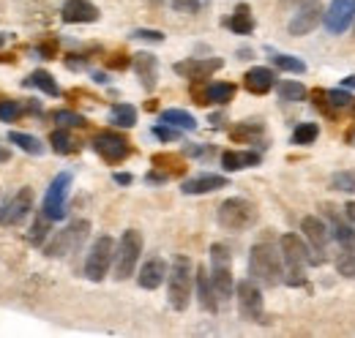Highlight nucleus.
Returning <instances> with one entry per match:
<instances>
[{
  "label": "nucleus",
  "mask_w": 355,
  "mask_h": 338,
  "mask_svg": "<svg viewBox=\"0 0 355 338\" xmlns=\"http://www.w3.org/2000/svg\"><path fill=\"white\" fill-rule=\"evenodd\" d=\"M282 249L276 251V246L270 243H257L249 254V273L260 287H276L279 281H284V265H282Z\"/></svg>",
  "instance_id": "nucleus-1"
},
{
  "label": "nucleus",
  "mask_w": 355,
  "mask_h": 338,
  "mask_svg": "<svg viewBox=\"0 0 355 338\" xmlns=\"http://www.w3.org/2000/svg\"><path fill=\"white\" fill-rule=\"evenodd\" d=\"M279 249H282V256H284V262H287V284L290 287H304L306 284V265H317V256H311L309 246L298 238V235H293V232H287V235H282V240H279Z\"/></svg>",
  "instance_id": "nucleus-2"
},
{
  "label": "nucleus",
  "mask_w": 355,
  "mask_h": 338,
  "mask_svg": "<svg viewBox=\"0 0 355 338\" xmlns=\"http://www.w3.org/2000/svg\"><path fill=\"white\" fill-rule=\"evenodd\" d=\"M194 278L191 276V259L189 256H175L170 276H167V292H170V305L175 311H186L189 300H191V290H194Z\"/></svg>",
  "instance_id": "nucleus-3"
},
{
  "label": "nucleus",
  "mask_w": 355,
  "mask_h": 338,
  "mask_svg": "<svg viewBox=\"0 0 355 338\" xmlns=\"http://www.w3.org/2000/svg\"><path fill=\"white\" fill-rule=\"evenodd\" d=\"M139 254H142V235L137 229H126L115 246V278L118 281H126L134 276V267L139 262Z\"/></svg>",
  "instance_id": "nucleus-4"
},
{
  "label": "nucleus",
  "mask_w": 355,
  "mask_h": 338,
  "mask_svg": "<svg viewBox=\"0 0 355 338\" xmlns=\"http://www.w3.org/2000/svg\"><path fill=\"white\" fill-rule=\"evenodd\" d=\"M257 221V208L249 199L232 197L219 205V224L230 232H243Z\"/></svg>",
  "instance_id": "nucleus-5"
},
{
  "label": "nucleus",
  "mask_w": 355,
  "mask_h": 338,
  "mask_svg": "<svg viewBox=\"0 0 355 338\" xmlns=\"http://www.w3.org/2000/svg\"><path fill=\"white\" fill-rule=\"evenodd\" d=\"M115 262V240L110 235H101L88 251L85 259V276L90 281H101L110 273V265Z\"/></svg>",
  "instance_id": "nucleus-6"
},
{
  "label": "nucleus",
  "mask_w": 355,
  "mask_h": 338,
  "mask_svg": "<svg viewBox=\"0 0 355 338\" xmlns=\"http://www.w3.org/2000/svg\"><path fill=\"white\" fill-rule=\"evenodd\" d=\"M211 281L219 297H232L235 281H232V270H230V251L224 246H211Z\"/></svg>",
  "instance_id": "nucleus-7"
},
{
  "label": "nucleus",
  "mask_w": 355,
  "mask_h": 338,
  "mask_svg": "<svg viewBox=\"0 0 355 338\" xmlns=\"http://www.w3.org/2000/svg\"><path fill=\"white\" fill-rule=\"evenodd\" d=\"M69 188H71V175L69 172H60L49 188H46V197H44V205L42 211L49 221H60L66 215V199H69Z\"/></svg>",
  "instance_id": "nucleus-8"
},
{
  "label": "nucleus",
  "mask_w": 355,
  "mask_h": 338,
  "mask_svg": "<svg viewBox=\"0 0 355 338\" xmlns=\"http://www.w3.org/2000/svg\"><path fill=\"white\" fill-rule=\"evenodd\" d=\"M235 295H238V311L243 319L249 322H260L263 319V292L257 287L254 278H243L235 284Z\"/></svg>",
  "instance_id": "nucleus-9"
},
{
  "label": "nucleus",
  "mask_w": 355,
  "mask_h": 338,
  "mask_svg": "<svg viewBox=\"0 0 355 338\" xmlns=\"http://www.w3.org/2000/svg\"><path fill=\"white\" fill-rule=\"evenodd\" d=\"M322 17H325V8H322L320 0H301L298 11L293 14V19L287 25V30H290V36H306L320 25Z\"/></svg>",
  "instance_id": "nucleus-10"
},
{
  "label": "nucleus",
  "mask_w": 355,
  "mask_h": 338,
  "mask_svg": "<svg viewBox=\"0 0 355 338\" xmlns=\"http://www.w3.org/2000/svg\"><path fill=\"white\" fill-rule=\"evenodd\" d=\"M322 22H325L328 33H334V36L345 33L355 22V0H334V3L325 8Z\"/></svg>",
  "instance_id": "nucleus-11"
},
{
  "label": "nucleus",
  "mask_w": 355,
  "mask_h": 338,
  "mask_svg": "<svg viewBox=\"0 0 355 338\" xmlns=\"http://www.w3.org/2000/svg\"><path fill=\"white\" fill-rule=\"evenodd\" d=\"M93 150H96L104 161L115 164V161H123V159L129 156V142H126L123 136H118V134H98V136L93 139Z\"/></svg>",
  "instance_id": "nucleus-12"
},
{
  "label": "nucleus",
  "mask_w": 355,
  "mask_h": 338,
  "mask_svg": "<svg viewBox=\"0 0 355 338\" xmlns=\"http://www.w3.org/2000/svg\"><path fill=\"white\" fill-rule=\"evenodd\" d=\"M60 17L69 25H90L98 19V8L90 0H66L60 8Z\"/></svg>",
  "instance_id": "nucleus-13"
},
{
  "label": "nucleus",
  "mask_w": 355,
  "mask_h": 338,
  "mask_svg": "<svg viewBox=\"0 0 355 338\" xmlns=\"http://www.w3.org/2000/svg\"><path fill=\"white\" fill-rule=\"evenodd\" d=\"M167 276H170L167 262H164L162 256H150V259L139 267L137 281H139V287H142V290H159V287L164 284V278H167Z\"/></svg>",
  "instance_id": "nucleus-14"
},
{
  "label": "nucleus",
  "mask_w": 355,
  "mask_h": 338,
  "mask_svg": "<svg viewBox=\"0 0 355 338\" xmlns=\"http://www.w3.org/2000/svg\"><path fill=\"white\" fill-rule=\"evenodd\" d=\"M301 229H304V235H306V240L311 243V249L317 251V259L322 262L325 256V246H328V226H325V221L320 218V215H306L304 221H301Z\"/></svg>",
  "instance_id": "nucleus-15"
},
{
  "label": "nucleus",
  "mask_w": 355,
  "mask_h": 338,
  "mask_svg": "<svg viewBox=\"0 0 355 338\" xmlns=\"http://www.w3.org/2000/svg\"><path fill=\"white\" fill-rule=\"evenodd\" d=\"M85 235H88V221H80V224H74V226L63 229V232H60V235L46 246V256H63L71 246H77Z\"/></svg>",
  "instance_id": "nucleus-16"
},
{
  "label": "nucleus",
  "mask_w": 355,
  "mask_h": 338,
  "mask_svg": "<svg viewBox=\"0 0 355 338\" xmlns=\"http://www.w3.org/2000/svg\"><path fill=\"white\" fill-rule=\"evenodd\" d=\"M222 69V60L214 57V60H183V63H175V71L186 80H205L211 77L214 71Z\"/></svg>",
  "instance_id": "nucleus-17"
},
{
  "label": "nucleus",
  "mask_w": 355,
  "mask_h": 338,
  "mask_svg": "<svg viewBox=\"0 0 355 338\" xmlns=\"http://www.w3.org/2000/svg\"><path fill=\"white\" fill-rule=\"evenodd\" d=\"M33 208V191L31 188H19V194L8 202V208L3 213V224H19Z\"/></svg>",
  "instance_id": "nucleus-18"
},
{
  "label": "nucleus",
  "mask_w": 355,
  "mask_h": 338,
  "mask_svg": "<svg viewBox=\"0 0 355 338\" xmlns=\"http://www.w3.org/2000/svg\"><path fill=\"white\" fill-rule=\"evenodd\" d=\"M227 186V177L222 175H200V177H191L183 183V194H211V191H219Z\"/></svg>",
  "instance_id": "nucleus-19"
},
{
  "label": "nucleus",
  "mask_w": 355,
  "mask_h": 338,
  "mask_svg": "<svg viewBox=\"0 0 355 338\" xmlns=\"http://www.w3.org/2000/svg\"><path fill=\"white\" fill-rule=\"evenodd\" d=\"M197 297H200V305L205 308V311H216L219 308V303H216V290H214V281H211V273L205 270V267H197Z\"/></svg>",
  "instance_id": "nucleus-20"
},
{
  "label": "nucleus",
  "mask_w": 355,
  "mask_h": 338,
  "mask_svg": "<svg viewBox=\"0 0 355 338\" xmlns=\"http://www.w3.org/2000/svg\"><path fill=\"white\" fill-rule=\"evenodd\" d=\"M156 69H159V63H156L153 55L139 52L134 57V71H137V77H139V82H142L145 90H153L156 87Z\"/></svg>",
  "instance_id": "nucleus-21"
},
{
  "label": "nucleus",
  "mask_w": 355,
  "mask_h": 338,
  "mask_svg": "<svg viewBox=\"0 0 355 338\" xmlns=\"http://www.w3.org/2000/svg\"><path fill=\"white\" fill-rule=\"evenodd\" d=\"M246 87L252 90V93H257V96H266L268 90L276 84V74L270 71V69H266V66H257V69H252L246 77Z\"/></svg>",
  "instance_id": "nucleus-22"
},
{
  "label": "nucleus",
  "mask_w": 355,
  "mask_h": 338,
  "mask_svg": "<svg viewBox=\"0 0 355 338\" xmlns=\"http://www.w3.org/2000/svg\"><path fill=\"white\" fill-rule=\"evenodd\" d=\"M254 164H260V156L257 153H252V150H227L222 156V167L227 172H238V169H246V167H254Z\"/></svg>",
  "instance_id": "nucleus-23"
},
{
  "label": "nucleus",
  "mask_w": 355,
  "mask_h": 338,
  "mask_svg": "<svg viewBox=\"0 0 355 338\" xmlns=\"http://www.w3.org/2000/svg\"><path fill=\"white\" fill-rule=\"evenodd\" d=\"M230 28H232L235 33H241V36L252 33V28H254V22H252V8H249V6H238L235 14H232V19H230Z\"/></svg>",
  "instance_id": "nucleus-24"
},
{
  "label": "nucleus",
  "mask_w": 355,
  "mask_h": 338,
  "mask_svg": "<svg viewBox=\"0 0 355 338\" xmlns=\"http://www.w3.org/2000/svg\"><path fill=\"white\" fill-rule=\"evenodd\" d=\"M162 123H170L173 128H186V131H194L197 128V121L189 112H183V109H167V112H162Z\"/></svg>",
  "instance_id": "nucleus-25"
},
{
  "label": "nucleus",
  "mask_w": 355,
  "mask_h": 338,
  "mask_svg": "<svg viewBox=\"0 0 355 338\" xmlns=\"http://www.w3.org/2000/svg\"><path fill=\"white\" fill-rule=\"evenodd\" d=\"M8 139L14 142V145H19L25 153H31V156H42L44 153V145L36 139V136H31V134H22V131H11L8 134Z\"/></svg>",
  "instance_id": "nucleus-26"
},
{
  "label": "nucleus",
  "mask_w": 355,
  "mask_h": 338,
  "mask_svg": "<svg viewBox=\"0 0 355 338\" xmlns=\"http://www.w3.org/2000/svg\"><path fill=\"white\" fill-rule=\"evenodd\" d=\"M110 123H115V126L121 128H132L137 123V109H134L132 104H118L110 112Z\"/></svg>",
  "instance_id": "nucleus-27"
},
{
  "label": "nucleus",
  "mask_w": 355,
  "mask_h": 338,
  "mask_svg": "<svg viewBox=\"0 0 355 338\" xmlns=\"http://www.w3.org/2000/svg\"><path fill=\"white\" fill-rule=\"evenodd\" d=\"M25 84H33V87L44 90L46 96H60L58 82H55V80H52V74H46V71H33V74L25 80Z\"/></svg>",
  "instance_id": "nucleus-28"
},
{
  "label": "nucleus",
  "mask_w": 355,
  "mask_h": 338,
  "mask_svg": "<svg viewBox=\"0 0 355 338\" xmlns=\"http://www.w3.org/2000/svg\"><path fill=\"white\" fill-rule=\"evenodd\" d=\"M279 98L282 101H287V104H298V101H304L306 98V87L298 82H282L279 84Z\"/></svg>",
  "instance_id": "nucleus-29"
},
{
  "label": "nucleus",
  "mask_w": 355,
  "mask_h": 338,
  "mask_svg": "<svg viewBox=\"0 0 355 338\" xmlns=\"http://www.w3.org/2000/svg\"><path fill=\"white\" fill-rule=\"evenodd\" d=\"M232 96H235V87L230 82H214L205 93V98L211 104H227V101H232Z\"/></svg>",
  "instance_id": "nucleus-30"
},
{
  "label": "nucleus",
  "mask_w": 355,
  "mask_h": 338,
  "mask_svg": "<svg viewBox=\"0 0 355 338\" xmlns=\"http://www.w3.org/2000/svg\"><path fill=\"white\" fill-rule=\"evenodd\" d=\"M49 142H52V150H55V153H60V156H69V153L74 150V139H71V136H69V131H63V128L52 131Z\"/></svg>",
  "instance_id": "nucleus-31"
},
{
  "label": "nucleus",
  "mask_w": 355,
  "mask_h": 338,
  "mask_svg": "<svg viewBox=\"0 0 355 338\" xmlns=\"http://www.w3.org/2000/svg\"><path fill=\"white\" fill-rule=\"evenodd\" d=\"M331 188H336V191H347V194H353V191H355V172H350V169H342V172H334V175H331Z\"/></svg>",
  "instance_id": "nucleus-32"
},
{
  "label": "nucleus",
  "mask_w": 355,
  "mask_h": 338,
  "mask_svg": "<svg viewBox=\"0 0 355 338\" xmlns=\"http://www.w3.org/2000/svg\"><path fill=\"white\" fill-rule=\"evenodd\" d=\"M273 63H276V69L290 71V74H304L306 71V63L293 57V55H273Z\"/></svg>",
  "instance_id": "nucleus-33"
},
{
  "label": "nucleus",
  "mask_w": 355,
  "mask_h": 338,
  "mask_svg": "<svg viewBox=\"0 0 355 338\" xmlns=\"http://www.w3.org/2000/svg\"><path fill=\"white\" fill-rule=\"evenodd\" d=\"M317 134H320L317 123H301V126L293 131V142L295 145H311L317 139Z\"/></svg>",
  "instance_id": "nucleus-34"
},
{
  "label": "nucleus",
  "mask_w": 355,
  "mask_h": 338,
  "mask_svg": "<svg viewBox=\"0 0 355 338\" xmlns=\"http://www.w3.org/2000/svg\"><path fill=\"white\" fill-rule=\"evenodd\" d=\"M336 270H339V276H345V278H355V251L353 249H345V251L339 254V259H336Z\"/></svg>",
  "instance_id": "nucleus-35"
},
{
  "label": "nucleus",
  "mask_w": 355,
  "mask_h": 338,
  "mask_svg": "<svg viewBox=\"0 0 355 338\" xmlns=\"http://www.w3.org/2000/svg\"><path fill=\"white\" fill-rule=\"evenodd\" d=\"M55 121H58L60 126H66V128L85 126V118H83V115H77V112H69V109H60V112H55Z\"/></svg>",
  "instance_id": "nucleus-36"
},
{
  "label": "nucleus",
  "mask_w": 355,
  "mask_h": 338,
  "mask_svg": "<svg viewBox=\"0 0 355 338\" xmlns=\"http://www.w3.org/2000/svg\"><path fill=\"white\" fill-rule=\"evenodd\" d=\"M46 235H49V218H46V215H42V218L33 224V232H31V243H33V246H42Z\"/></svg>",
  "instance_id": "nucleus-37"
},
{
  "label": "nucleus",
  "mask_w": 355,
  "mask_h": 338,
  "mask_svg": "<svg viewBox=\"0 0 355 338\" xmlns=\"http://www.w3.org/2000/svg\"><path fill=\"white\" fill-rule=\"evenodd\" d=\"M19 112H22V107H19L17 101H0V121L11 123V121L19 118Z\"/></svg>",
  "instance_id": "nucleus-38"
},
{
  "label": "nucleus",
  "mask_w": 355,
  "mask_h": 338,
  "mask_svg": "<svg viewBox=\"0 0 355 338\" xmlns=\"http://www.w3.org/2000/svg\"><path fill=\"white\" fill-rule=\"evenodd\" d=\"M334 238L339 240V243H345V246H350L355 240V232L347 226V224H334Z\"/></svg>",
  "instance_id": "nucleus-39"
},
{
  "label": "nucleus",
  "mask_w": 355,
  "mask_h": 338,
  "mask_svg": "<svg viewBox=\"0 0 355 338\" xmlns=\"http://www.w3.org/2000/svg\"><path fill=\"white\" fill-rule=\"evenodd\" d=\"M325 96L331 98V104H334V107H350V101H353V98H350V93H345V90H328Z\"/></svg>",
  "instance_id": "nucleus-40"
},
{
  "label": "nucleus",
  "mask_w": 355,
  "mask_h": 338,
  "mask_svg": "<svg viewBox=\"0 0 355 338\" xmlns=\"http://www.w3.org/2000/svg\"><path fill=\"white\" fill-rule=\"evenodd\" d=\"M170 6L180 14H194L200 8V0H170Z\"/></svg>",
  "instance_id": "nucleus-41"
},
{
  "label": "nucleus",
  "mask_w": 355,
  "mask_h": 338,
  "mask_svg": "<svg viewBox=\"0 0 355 338\" xmlns=\"http://www.w3.org/2000/svg\"><path fill=\"white\" fill-rule=\"evenodd\" d=\"M134 39H145V42H164L162 30H134Z\"/></svg>",
  "instance_id": "nucleus-42"
},
{
  "label": "nucleus",
  "mask_w": 355,
  "mask_h": 338,
  "mask_svg": "<svg viewBox=\"0 0 355 338\" xmlns=\"http://www.w3.org/2000/svg\"><path fill=\"white\" fill-rule=\"evenodd\" d=\"M153 134H156L159 139H164V142H173V139H178V131H173V128H170V123H167V126H156V128H153Z\"/></svg>",
  "instance_id": "nucleus-43"
},
{
  "label": "nucleus",
  "mask_w": 355,
  "mask_h": 338,
  "mask_svg": "<svg viewBox=\"0 0 355 338\" xmlns=\"http://www.w3.org/2000/svg\"><path fill=\"white\" fill-rule=\"evenodd\" d=\"M345 213H347L350 221H355V202H347V205H345Z\"/></svg>",
  "instance_id": "nucleus-44"
},
{
  "label": "nucleus",
  "mask_w": 355,
  "mask_h": 338,
  "mask_svg": "<svg viewBox=\"0 0 355 338\" xmlns=\"http://www.w3.org/2000/svg\"><path fill=\"white\" fill-rule=\"evenodd\" d=\"M115 180H118V183H123V186H126V183H132V175H115Z\"/></svg>",
  "instance_id": "nucleus-45"
},
{
  "label": "nucleus",
  "mask_w": 355,
  "mask_h": 338,
  "mask_svg": "<svg viewBox=\"0 0 355 338\" xmlns=\"http://www.w3.org/2000/svg\"><path fill=\"white\" fill-rule=\"evenodd\" d=\"M8 159H11V156H8V150H6V148H0V164H6Z\"/></svg>",
  "instance_id": "nucleus-46"
},
{
  "label": "nucleus",
  "mask_w": 355,
  "mask_h": 338,
  "mask_svg": "<svg viewBox=\"0 0 355 338\" xmlns=\"http://www.w3.org/2000/svg\"><path fill=\"white\" fill-rule=\"evenodd\" d=\"M345 87H355V77H347V80H345Z\"/></svg>",
  "instance_id": "nucleus-47"
},
{
  "label": "nucleus",
  "mask_w": 355,
  "mask_h": 338,
  "mask_svg": "<svg viewBox=\"0 0 355 338\" xmlns=\"http://www.w3.org/2000/svg\"><path fill=\"white\" fill-rule=\"evenodd\" d=\"M3 42H6V36H3V33H0V46H3Z\"/></svg>",
  "instance_id": "nucleus-48"
},
{
  "label": "nucleus",
  "mask_w": 355,
  "mask_h": 338,
  "mask_svg": "<svg viewBox=\"0 0 355 338\" xmlns=\"http://www.w3.org/2000/svg\"><path fill=\"white\" fill-rule=\"evenodd\" d=\"M0 221H3V213H0Z\"/></svg>",
  "instance_id": "nucleus-49"
}]
</instances>
